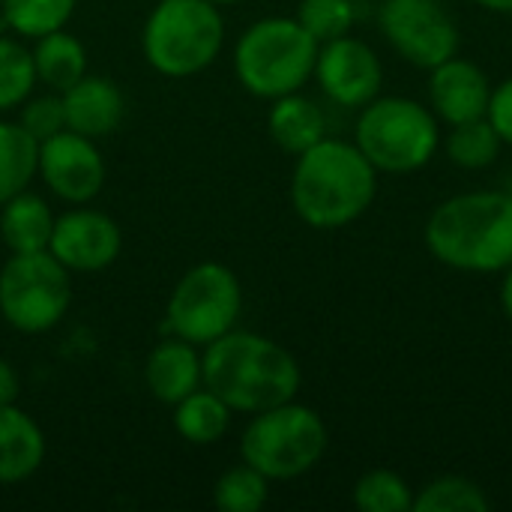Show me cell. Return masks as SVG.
I'll use <instances>...</instances> for the list:
<instances>
[{
	"mask_svg": "<svg viewBox=\"0 0 512 512\" xmlns=\"http://www.w3.org/2000/svg\"><path fill=\"white\" fill-rule=\"evenodd\" d=\"M486 117L495 126V132L501 135V141L512 147V75L504 78L498 87H492V99H489Z\"/></svg>",
	"mask_w": 512,
	"mask_h": 512,
	"instance_id": "cell-31",
	"label": "cell"
},
{
	"mask_svg": "<svg viewBox=\"0 0 512 512\" xmlns=\"http://www.w3.org/2000/svg\"><path fill=\"white\" fill-rule=\"evenodd\" d=\"M72 306L69 270L45 249L12 255L0 270V315L27 336L54 330Z\"/></svg>",
	"mask_w": 512,
	"mask_h": 512,
	"instance_id": "cell-8",
	"label": "cell"
},
{
	"mask_svg": "<svg viewBox=\"0 0 512 512\" xmlns=\"http://www.w3.org/2000/svg\"><path fill=\"white\" fill-rule=\"evenodd\" d=\"M66 129L84 138H105L123 120V93L102 75H84L60 93Z\"/></svg>",
	"mask_w": 512,
	"mask_h": 512,
	"instance_id": "cell-15",
	"label": "cell"
},
{
	"mask_svg": "<svg viewBox=\"0 0 512 512\" xmlns=\"http://www.w3.org/2000/svg\"><path fill=\"white\" fill-rule=\"evenodd\" d=\"M78 0H3L0 12L12 33L24 39H39L45 33L63 30L72 18Z\"/></svg>",
	"mask_w": 512,
	"mask_h": 512,
	"instance_id": "cell-24",
	"label": "cell"
},
{
	"mask_svg": "<svg viewBox=\"0 0 512 512\" xmlns=\"http://www.w3.org/2000/svg\"><path fill=\"white\" fill-rule=\"evenodd\" d=\"M435 261L459 273H504L512 264V195L462 192L441 201L423 228Z\"/></svg>",
	"mask_w": 512,
	"mask_h": 512,
	"instance_id": "cell-3",
	"label": "cell"
},
{
	"mask_svg": "<svg viewBox=\"0 0 512 512\" xmlns=\"http://www.w3.org/2000/svg\"><path fill=\"white\" fill-rule=\"evenodd\" d=\"M270 498V480L252 465L228 468L213 489L216 507L225 512H258Z\"/></svg>",
	"mask_w": 512,
	"mask_h": 512,
	"instance_id": "cell-27",
	"label": "cell"
},
{
	"mask_svg": "<svg viewBox=\"0 0 512 512\" xmlns=\"http://www.w3.org/2000/svg\"><path fill=\"white\" fill-rule=\"evenodd\" d=\"M432 108L408 96H375L360 108L354 144L378 174H414L426 168L438 147L441 129Z\"/></svg>",
	"mask_w": 512,
	"mask_h": 512,
	"instance_id": "cell-5",
	"label": "cell"
},
{
	"mask_svg": "<svg viewBox=\"0 0 512 512\" xmlns=\"http://www.w3.org/2000/svg\"><path fill=\"white\" fill-rule=\"evenodd\" d=\"M36 84L33 51H27L18 39L0 36V111L18 108Z\"/></svg>",
	"mask_w": 512,
	"mask_h": 512,
	"instance_id": "cell-28",
	"label": "cell"
},
{
	"mask_svg": "<svg viewBox=\"0 0 512 512\" xmlns=\"http://www.w3.org/2000/svg\"><path fill=\"white\" fill-rule=\"evenodd\" d=\"M315 78L324 96L342 108H363L381 96L384 66L372 45L345 33L339 39L321 42L315 60Z\"/></svg>",
	"mask_w": 512,
	"mask_h": 512,
	"instance_id": "cell-11",
	"label": "cell"
},
{
	"mask_svg": "<svg viewBox=\"0 0 512 512\" xmlns=\"http://www.w3.org/2000/svg\"><path fill=\"white\" fill-rule=\"evenodd\" d=\"M267 129L276 147H282L291 156H300L303 150H309L327 135V117L309 96H300L297 90L273 99V108L267 114Z\"/></svg>",
	"mask_w": 512,
	"mask_h": 512,
	"instance_id": "cell-18",
	"label": "cell"
},
{
	"mask_svg": "<svg viewBox=\"0 0 512 512\" xmlns=\"http://www.w3.org/2000/svg\"><path fill=\"white\" fill-rule=\"evenodd\" d=\"M120 246V225L108 213L75 204V210L54 219L48 252L69 273H99L117 261Z\"/></svg>",
	"mask_w": 512,
	"mask_h": 512,
	"instance_id": "cell-13",
	"label": "cell"
},
{
	"mask_svg": "<svg viewBox=\"0 0 512 512\" xmlns=\"http://www.w3.org/2000/svg\"><path fill=\"white\" fill-rule=\"evenodd\" d=\"M201 366L204 387L240 414H261L291 402L303 384L300 363L285 345L237 327L204 345Z\"/></svg>",
	"mask_w": 512,
	"mask_h": 512,
	"instance_id": "cell-1",
	"label": "cell"
},
{
	"mask_svg": "<svg viewBox=\"0 0 512 512\" xmlns=\"http://www.w3.org/2000/svg\"><path fill=\"white\" fill-rule=\"evenodd\" d=\"M294 18L321 45V42L351 33V27L357 21V9H354V0H300Z\"/></svg>",
	"mask_w": 512,
	"mask_h": 512,
	"instance_id": "cell-29",
	"label": "cell"
},
{
	"mask_svg": "<svg viewBox=\"0 0 512 512\" xmlns=\"http://www.w3.org/2000/svg\"><path fill=\"white\" fill-rule=\"evenodd\" d=\"M489 507L492 501L483 486L456 474L438 477L414 495L417 512H486Z\"/></svg>",
	"mask_w": 512,
	"mask_h": 512,
	"instance_id": "cell-25",
	"label": "cell"
},
{
	"mask_svg": "<svg viewBox=\"0 0 512 512\" xmlns=\"http://www.w3.org/2000/svg\"><path fill=\"white\" fill-rule=\"evenodd\" d=\"M51 231H54L51 207L27 189L0 207V240L12 255L45 252L51 243Z\"/></svg>",
	"mask_w": 512,
	"mask_h": 512,
	"instance_id": "cell-19",
	"label": "cell"
},
{
	"mask_svg": "<svg viewBox=\"0 0 512 512\" xmlns=\"http://www.w3.org/2000/svg\"><path fill=\"white\" fill-rule=\"evenodd\" d=\"M354 507L360 512H411L414 489L396 471L375 468L354 483Z\"/></svg>",
	"mask_w": 512,
	"mask_h": 512,
	"instance_id": "cell-26",
	"label": "cell"
},
{
	"mask_svg": "<svg viewBox=\"0 0 512 512\" xmlns=\"http://www.w3.org/2000/svg\"><path fill=\"white\" fill-rule=\"evenodd\" d=\"M18 396H21L18 372L9 360H0V405H15Z\"/></svg>",
	"mask_w": 512,
	"mask_h": 512,
	"instance_id": "cell-32",
	"label": "cell"
},
{
	"mask_svg": "<svg viewBox=\"0 0 512 512\" xmlns=\"http://www.w3.org/2000/svg\"><path fill=\"white\" fill-rule=\"evenodd\" d=\"M231 408L207 387H198L174 405V429L183 441L195 447H210L222 441L231 426Z\"/></svg>",
	"mask_w": 512,
	"mask_h": 512,
	"instance_id": "cell-21",
	"label": "cell"
},
{
	"mask_svg": "<svg viewBox=\"0 0 512 512\" xmlns=\"http://www.w3.org/2000/svg\"><path fill=\"white\" fill-rule=\"evenodd\" d=\"M492 99L489 75L468 57H450L429 69V105L447 126L486 117Z\"/></svg>",
	"mask_w": 512,
	"mask_h": 512,
	"instance_id": "cell-14",
	"label": "cell"
},
{
	"mask_svg": "<svg viewBox=\"0 0 512 512\" xmlns=\"http://www.w3.org/2000/svg\"><path fill=\"white\" fill-rule=\"evenodd\" d=\"M243 312V288L231 267L204 261L183 273L165 309V324L174 336L192 345H210L231 333Z\"/></svg>",
	"mask_w": 512,
	"mask_h": 512,
	"instance_id": "cell-9",
	"label": "cell"
},
{
	"mask_svg": "<svg viewBox=\"0 0 512 512\" xmlns=\"http://www.w3.org/2000/svg\"><path fill=\"white\" fill-rule=\"evenodd\" d=\"M471 3H477L489 12H498V15H512V0H471Z\"/></svg>",
	"mask_w": 512,
	"mask_h": 512,
	"instance_id": "cell-34",
	"label": "cell"
},
{
	"mask_svg": "<svg viewBox=\"0 0 512 512\" xmlns=\"http://www.w3.org/2000/svg\"><path fill=\"white\" fill-rule=\"evenodd\" d=\"M36 141H45L57 132L66 129V114H63V99L60 96H36L21 102V120H18Z\"/></svg>",
	"mask_w": 512,
	"mask_h": 512,
	"instance_id": "cell-30",
	"label": "cell"
},
{
	"mask_svg": "<svg viewBox=\"0 0 512 512\" xmlns=\"http://www.w3.org/2000/svg\"><path fill=\"white\" fill-rule=\"evenodd\" d=\"M36 165L39 141L21 123L0 120V207L30 186Z\"/></svg>",
	"mask_w": 512,
	"mask_h": 512,
	"instance_id": "cell-22",
	"label": "cell"
},
{
	"mask_svg": "<svg viewBox=\"0 0 512 512\" xmlns=\"http://www.w3.org/2000/svg\"><path fill=\"white\" fill-rule=\"evenodd\" d=\"M36 174L60 201L69 204H87L105 186L102 153L96 150L93 138H84L72 129L39 141Z\"/></svg>",
	"mask_w": 512,
	"mask_h": 512,
	"instance_id": "cell-12",
	"label": "cell"
},
{
	"mask_svg": "<svg viewBox=\"0 0 512 512\" xmlns=\"http://www.w3.org/2000/svg\"><path fill=\"white\" fill-rule=\"evenodd\" d=\"M222 42L225 21L210 0H159L141 33L147 63L168 78L204 72L219 57Z\"/></svg>",
	"mask_w": 512,
	"mask_h": 512,
	"instance_id": "cell-6",
	"label": "cell"
},
{
	"mask_svg": "<svg viewBox=\"0 0 512 512\" xmlns=\"http://www.w3.org/2000/svg\"><path fill=\"white\" fill-rule=\"evenodd\" d=\"M318 48L297 18H261L243 30L234 48L237 81L258 99L297 93L315 75Z\"/></svg>",
	"mask_w": 512,
	"mask_h": 512,
	"instance_id": "cell-4",
	"label": "cell"
},
{
	"mask_svg": "<svg viewBox=\"0 0 512 512\" xmlns=\"http://www.w3.org/2000/svg\"><path fill=\"white\" fill-rule=\"evenodd\" d=\"M327 444L324 417L291 399L252 414V423L240 438V456L267 480H297L324 459Z\"/></svg>",
	"mask_w": 512,
	"mask_h": 512,
	"instance_id": "cell-7",
	"label": "cell"
},
{
	"mask_svg": "<svg viewBox=\"0 0 512 512\" xmlns=\"http://www.w3.org/2000/svg\"><path fill=\"white\" fill-rule=\"evenodd\" d=\"M42 462L45 435L39 423L15 405H0V486L30 480Z\"/></svg>",
	"mask_w": 512,
	"mask_h": 512,
	"instance_id": "cell-17",
	"label": "cell"
},
{
	"mask_svg": "<svg viewBox=\"0 0 512 512\" xmlns=\"http://www.w3.org/2000/svg\"><path fill=\"white\" fill-rule=\"evenodd\" d=\"M210 3H216V6H225V3H237V0H210Z\"/></svg>",
	"mask_w": 512,
	"mask_h": 512,
	"instance_id": "cell-35",
	"label": "cell"
},
{
	"mask_svg": "<svg viewBox=\"0 0 512 512\" xmlns=\"http://www.w3.org/2000/svg\"><path fill=\"white\" fill-rule=\"evenodd\" d=\"M0 3H3V0H0Z\"/></svg>",
	"mask_w": 512,
	"mask_h": 512,
	"instance_id": "cell-36",
	"label": "cell"
},
{
	"mask_svg": "<svg viewBox=\"0 0 512 512\" xmlns=\"http://www.w3.org/2000/svg\"><path fill=\"white\" fill-rule=\"evenodd\" d=\"M33 66H36V81L63 93L66 87H72L78 78L87 75V51L81 39H75L72 33L54 30L36 39Z\"/></svg>",
	"mask_w": 512,
	"mask_h": 512,
	"instance_id": "cell-20",
	"label": "cell"
},
{
	"mask_svg": "<svg viewBox=\"0 0 512 512\" xmlns=\"http://www.w3.org/2000/svg\"><path fill=\"white\" fill-rule=\"evenodd\" d=\"M501 147H504V141L495 132V126L489 123V117H477V120L450 126V135L444 141L447 159L465 171H483V168L495 165L501 156Z\"/></svg>",
	"mask_w": 512,
	"mask_h": 512,
	"instance_id": "cell-23",
	"label": "cell"
},
{
	"mask_svg": "<svg viewBox=\"0 0 512 512\" xmlns=\"http://www.w3.org/2000/svg\"><path fill=\"white\" fill-rule=\"evenodd\" d=\"M501 309L512 321V264L504 270V279H501Z\"/></svg>",
	"mask_w": 512,
	"mask_h": 512,
	"instance_id": "cell-33",
	"label": "cell"
},
{
	"mask_svg": "<svg viewBox=\"0 0 512 512\" xmlns=\"http://www.w3.org/2000/svg\"><path fill=\"white\" fill-rule=\"evenodd\" d=\"M144 384L156 402L171 405V408L189 393H195L198 387H204V366H201L198 345L180 336L159 342L147 357Z\"/></svg>",
	"mask_w": 512,
	"mask_h": 512,
	"instance_id": "cell-16",
	"label": "cell"
},
{
	"mask_svg": "<svg viewBox=\"0 0 512 512\" xmlns=\"http://www.w3.org/2000/svg\"><path fill=\"white\" fill-rule=\"evenodd\" d=\"M378 195V171L354 141L321 138L297 156L291 174L294 213L315 231L354 225Z\"/></svg>",
	"mask_w": 512,
	"mask_h": 512,
	"instance_id": "cell-2",
	"label": "cell"
},
{
	"mask_svg": "<svg viewBox=\"0 0 512 512\" xmlns=\"http://www.w3.org/2000/svg\"><path fill=\"white\" fill-rule=\"evenodd\" d=\"M378 24L390 48L417 69H435L462 45L459 24L438 0H384Z\"/></svg>",
	"mask_w": 512,
	"mask_h": 512,
	"instance_id": "cell-10",
	"label": "cell"
}]
</instances>
